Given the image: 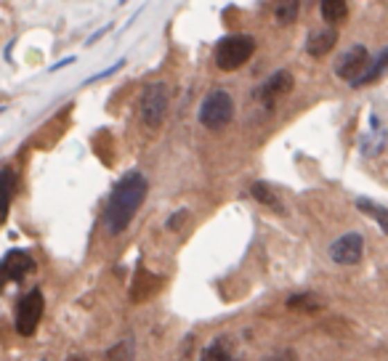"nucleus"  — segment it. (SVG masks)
I'll return each instance as SVG.
<instances>
[{
  "mask_svg": "<svg viewBox=\"0 0 388 361\" xmlns=\"http://www.w3.org/2000/svg\"><path fill=\"white\" fill-rule=\"evenodd\" d=\"M253 51H256V40L250 35H229L224 40H218V46H215V53H213L215 67L224 72H234L242 64L250 62Z\"/></svg>",
  "mask_w": 388,
  "mask_h": 361,
  "instance_id": "nucleus-2",
  "label": "nucleus"
},
{
  "mask_svg": "<svg viewBox=\"0 0 388 361\" xmlns=\"http://www.w3.org/2000/svg\"><path fill=\"white\" fill-rule=\"evenodd\" d=\"M14 191H17V173L11 168H3L0 170V223H6V218H8Z\"/></svg>",
  "mask_w": 388,
  "mask_h": 361,
  "instance_id": "nucleus-11",
  "label": "nucleus"
},
{
  "mask_svg": "<svg viewBox=\"0 0 388 361\" xmlns=\"http://www.w3.org/2000/svg\"><path fill=\"white\" fill-rule=\"evenodd\" d=\"M146 191H149V181L139 170H130V173H125L114 184L112 194L107 200V210H104V229H107V234L120 236L128 229L133 215L144 204Z\"/></svg>",
  "mask_w": 388,
  "mask_h": 361,
  "instance_id": "nucleus-1",
  "label": "nucleus"
},
{
  "mask_svg": "<svg viewBox=\"0 0 388 361\" xmlns=\"http://www.w3.org/2000/svg\"><path fill=\"white\" fill-rule=\"evenodd\" d=\"M186 215H189V210H178L176 215H170V218H168V223H165V226H168V229L173 231V229H178V226H181V223L186 220Z\"/></svg>",
  "mask_w": 388,
  "mask_h": 361,
  "instance_id": "nucleus-21",
  "label": "nucleus"
},
{
  "mask_svg": "<svg viewBox=\"0 0 388 361\" xmlns=\"http://www.w3.org/2000/svg\"><path fill=\"white\" fill-rule=\"evenodd\" d=\"M335 43H338V32L333 30V27H319V30H314L308 35L306 53L314 56V59H322L324 53H330L335 48Z\"/></svg>",
  "mask_w": 388,
  "mask_h": 361,
  "instance_id": "nucleus-10",
  "label": "nucleus"
},
{
  "mask_svg": "<svg viewBox=\"0 0 388 361\" xmlns=\"http://www.w3.org/2000/svg\"><path fill=\"white\" fill-rule=\"evenodd\" d=\"M107 361H136V343L133 337H123L107 351Z\"/></svg>",
  "mask_w": 388,
  "mask_h": 361,
  "instance_id": "nucleus-16",
  "label": "nucleus"
},
{
  "mask_svg": "<svg viewBox=\"0 0 388 361\" xmlns=\"http://www.w3.org/2000/svg\"><path fill=\"white\" fill-rule=\"evenodd\" d=\"M370 67V51L364 46H351L346 53H340L338 62H335V75L346 82H354L356 78H362Z\"/></svg>",
  "mask_w": 388,
  "mask_h": 361,
  "instance_id": "nucleus-7",
  "label": "nucleus"
},
{
  "mask_svg": "<svg viewBox=\"0 0 388 361\" xmlns=\"http://www.w3.org/2000/svg\"><path fill=\"white\" fill-rule=\"evenodd\" d=\"M112 30V24H107V27H101V30L96 32V35H94V37H91V40H88V46H94V43H96L98 37H101V35H104V32H109Z\"/></svg>",
  "mask_w": 388,
  "mask_h": 361,
  "instance_id": "nucleus-22",
  "label": "nucleus"
},
{
  "mask_svg": "<svg viewBox=\"0 0 388 361\" xmlns=\"http://www.w3.org/2000/svg\"><path fill=\"white\" fill-rule=\"evenodd\" d=\"M37 263L27 250H8L6 258L0 261V279H8V282H21L27 274H33Z\"/></svg>",
  "mask_w": 388,
  "mask_h": 361,
  "instance_id": "nucleus-8",
  "label": "nucleus"
},
{
  "mask_svg": "<svg viewBox=\"0 0 388 361\" xmlns=\"http://www.w3.org/2000/svg\"><path fill=\"white\" fill-rule=\"evenodd\" d=\"M319 11H322L324 21L335 24V21H343V19H346L349 6H346V0H319Z\"/></svg>",
  "mask_w": 388,
  "mask_h": 361,
  "instance_id": "nucleus-14",
  "label": "nucleus"
},
{
  "mask_svg": "<svg viewBox=\"0 0 388 361\" xmlns=\"http://www.w3.org/2000/svg\"><path fill=\"white\" fill-rule=\"evenodd\" d=\"M123 64H125V59H120V62H117V64H112V67H107L104 72H98V75H94V78H91V80H85V82H98V80L109 78V75H114V72H117V69H120Z\"/></svg>",
  "mask_w": 388,
  "mask_h": 361,
  "instance_id": "nucleus-20",
  "label": "nucleus"
},
{
  "mask_svg": "<svg viewBox=\"0 0 388 361\" xmlns=\"http://www.w3.org/2000/svg\"><path fill=\"white\" fill-rule=\"evenodd\" d=\"M386 64H388V51H380V56L375 59V64H370V67H367L370 72H364L362 78H356L351 85H354V88H359V85H367V82H372V80H378L380 75H383V72H386Z\"/></svg>",
  "mask_w": 388,
  "mask_h": 361,
  "instance_id": "nucleus-17",
  "label": "nucleus"
},
{
  "mask_svg": "<svg viewBox=\"0 0 388 361\" xmlns=\"http://www.w3.org/2000/svg\"><path fill=\"white\" fill-rule=\"evenodd\" d=\"M290 91H292V75L288 72V69H279V72H274V75L266 80L258 91H256V98L263 101L266 107H272V104H274V98H279V96H288Z\"/></svg>",
  "mask_w": 388,
  "mask_h": 361,
  "instance_id": "nucleus-9",
  "label": "nucleus"
},
{
  "mask_svg": "<svg viewBox=\"0 0 388 361\" xmlns=\"http://www.w3.org/2000/svg\"><path fill=\"white\" fill-rule=\"evenodd\" d=\"M168 112V85L165 82H152L146 85L144 96H141V123L144 127L155 130L162 125Z\"/></svg>",
  "mask_w": 388,
  "mask_h": 361,
  "instance_id": "nucleus-5",
  "label": "nucleus"
},
{
  "mask_svg": "<svg viewBox=\"0 0 388 361\" xmlns=\"http://www.w3.org/2000/svg\"><path fill=\"white\" fill-rule=\"evenodd\" d=\"M327 255L338 266H354V263L362 261V255H364V236L359 234V231H349V234L338 236L330 245Z\"/></svg>",
  "mask_w": 388,
  "mask_h": 361,
  "instance_id": "nucleus-6",
  "label": "nucleus"
},
{
  "mask_svg": "<svg viewBox=\"0 0 388 361\" xmlns=\"http://www.w3.org/2000/svg\"><path fill=\"white\" fill-rule=\"evenodd\" d=\"M200 361H234V356L224 340H213L211 346L200 353Z\"/></svg>",
  "mask_w": 388,
  "mask_h": 361,
  "instance_id": "nucleus-18",
  "label": "nucleus"
},
{
  "mask_svg": "<svg viewBox=\"0 0 388 361\" xmlns=\"http://www.w3.org/2000/svg\"><path fill=\"white\" fill-rule=\"evenodd\" d=\"M301 14V0H276L274 16L279 24H292Z\"/></svg>",
  "mask_w": 388,
  "mask_h": 361,
  "instance_id": "nucleus-15",
  "label": "nucleus"
},
{
  "mask_svg": "<svg viewBox=\"0 0 388 361\" xmlns=\"http://www.w3.org/2000/svg\"><path fill=\"white\" fill-rule=\"evenodd\" d=\"M43 311H46V298H43V290L35 287L27 295H21L14 308V327L21 337H33L37 332V324L43 319Z\"/></svg>",
  "mask_w": 388,
  "mask_h": 361,
  "instance_id": "nucleus-3",
  "label": "nucleus"
},
{
  "mask_svg": "<svg viewBox=\"0 0 388 361\" xmlns=\"http://www.w3.org/2000/svg\"><path fill=\"white\" fill-rule=\"evenodd\" d=\"M290 308H319V300H314V295H292L288 298Z\"/></svg>",
  "mask_w": 388,
  "mask_h": 361,
  "instance_id": "nucleus-19",
  "label": "nucleus"
},
{
  "mask_svg": "<svg viewBox=\"0 0 388 361\" xmlns=\"http://www.w3.org/2000/svg\"><path fill=\"white\" fill-rule=\"evenodd\" d=\"M234 117V98L227 91H213L205 96L202 107H200V123L208 127V130H221L227 127Z\"/></svg>",
  "mask_w": 388,
  "mask_h": 361,
  "instance_id": "nucleus-4",
  "label": "nucleus"
},
{
  "mask_svg": "<svg viewBox=\"0 0 388 361\" xmlns=\"http://www.w3.org/2000/svg\"><path fill=\"white\" fill-rule=\"evenodd\" d=\"M67 361H85V359H80V356H72V359H67Z\"/></svg>",
  "mask_w": 388,
  "mask_h": 361,
  "instance_id": "nucleus-23",
  "label": "nucleus"
},
{
  "mask_svg": "<svg viewBox=\"0 0 388 361\" xmlns=\"http://www.w3.org/2000/svg\"><path fill=\"white\" fill-rule=\"evenodd\" d=\"M250 194H253V200L261 204H266V207H272V210H276V213H285V207H282V202L276 200V194L272 191V188L266 186V184H261V181H256L253 186H250Z\"/></svg>",
  "mask_w": 388,
  "mask_h": 361,
  "instance_id": "nucleus-13",
  "label": "nucleus"
},
{
  "mask_svg": "<svg viewBox=\"0 0 388 361\" xmlns=\"http://www.w3.org/2000/svg\"><path fill=\"white\" fill-rule=\"evenodd\" d=\"M356 207L364 213V215H370V218L378 220V226H380V231L386 234L388 231V210L383 207V204H375L372 200H364V197H359L356 200Z\"/></svg>",
  "mask_w": 388,
  "mask_h": 361,
  "instance_id": "nucleus-12",
  "label": "nucleus"
}]
</instances>
